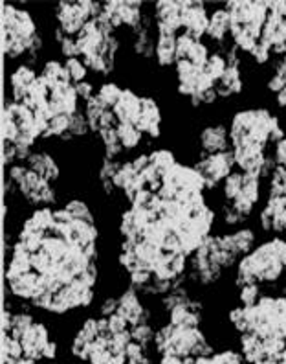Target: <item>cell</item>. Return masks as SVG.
Wrapping results in <instances>:
<instances>
[{"label":"cell","instance_id":"6da1fadb","mask_svg":"<svg viewBox=\"0 0 286 364\" xmlns=\"http://www.w3.org/2000/svg\"><path fill=\"white\" fill-rule=\"evenodd\" d=\"M96 218L62 206L37 208L17 235L6 269L9 293L37 309L75 282L97 284Z\"/></svg>","mask_w":286,"mask_h":364},{"label":"cell","instance_id":"7a4b0ae2","mask_svg":"<svg viewBox=\"0 0 286 364\" xmlns=\"http://www.w3.org/2000/svg\"><path fill=\"white\" fill-rule=\"evenodd\" d=\"M285 136L281 122L268 109L238 111L229 124L231 151L266 153L268 144H277Z\"/></svg>","mask_w":286,"mask_h":364},{"label":"cell","instance_id":"3957f363","mask_svg":"<svg viewBox=\"0 0 286 364\" xmlns=\"http://www.w3.org/2000/svg\"><path fill=\"white\" fill-rule=\"evenodd\" d=\"M286 274V240L275 235L246 254L235 267V285L275 284Z\"/></svg>","mask_w":286,"mask_h":364},{"label":"cell","instance_id":"277c9868","mask_svg":"<svg viewBox=\"0 0 286 364\" xmlns=\"http://www.w3.org/2000/svg\"><path fill=\"white\" fill-rule=\"evenodd\" d=\"M43 48L37 24L30 11L13 4H2V50L6 58H21L31 55Z\"/></svg>","mask_w":286,"mask_h":364},{"label":"cell","instance_id":"5b68a950","mask_svg":"<svg viewBox=\"0 0 286 364\" xmlns=\"http://www.w3.org/2000/svg\"><path fill=\"white\" fill-rule=\"evenodd\" d=\"M153 350L160 355H176L182 359H197L215 353V348L202 328L178 326L165 322L156 329Z\"/></svg>","mask_w":286,"mask_h":364},{"label":"cell","instance_id":"8992f818","mask_svg":"<svg viewBox=\"0 0 286 364\" xmlns=\"http://www.w3.org/2000/svg\"><path fill=\"white\" fill-rule=\"evenodd\" d=\"M222 219L226 225H241L253 212V206L260 199V177L259 175L233 171L222 182Z\"/></svg>","mask_w":286,"mask_h":364},{"label":"cell","instance_id":"52a82bcc","mask_svg":"<svg viewBox=\"0 0 286 364\" xmlns=\"http://www.w3.org/2000/svg\"><path fill=\"white\" fill-rule=\"evenodd\" d=\"M224 8L231 18L229 37L238 52L250 53L259 43L264 23L268 17V2H248V0H229Z\"/></svg>","mask_w":286,"mask_h":364},{"label":"cell","instance_id":"ba28073f","mask_svg":"<svg viewBox=\"0 0 286 364\" xmlns=\"http://www.w3.org/2000/svg\"><path fill=\"white\" fill-rule=\"evenodd\" d=\"M9 182L21 191V196L33 206H52L57 199L55 190H53L52 182H48L33 169L28 168L26 164H13L8 169Z\"/></svg>","mask_w":286,"mask_h":364},{"label":"cell","instance_id":"9c48e42d","mask_svg":"<svg viewBox=\"0 0 286 364\" xmlns=\"http://www.w3.org/2000/svg\"><path fill=\"white\" fill-rule=\"evenodd\" d=\"M103 11V2H59L55 6V21L66 36L75 37L92 18L99 17Z\"/></svg>","mask_w":286,"mask_h":364},{"label":"cell","instance_id":"30bf717a","mask_svg":"<svg viewBox=\"0 0 286 364\" xmlns=\"http://www.w3.org/2000/svg\"><path fill=\"white\" fill-rule=\"evenodd\" d=\"M193 168L204 178L206 190H213L233 173L237 166H235L233 151H222L211 153V155H200Z\"/></svg>","mask_w":286,"mask_h":364},{"label":"cell","instance_id":"8fae6325","mask_svg":"<svg viewBox=\"0 0 286 364\" xmlns=\"http://www.w3.org/2000/svg\"><path fill=\"white\" fill-rule=\"evenodd\" d=\"M103 15L106 17L112 28L118 30L121 26H127L131 30L138 26L143 21V4L136 0H109L103 2Z\"/></svg>","mask_w":286,"mask_h":364},{"label":"cell","instance_id":"7c38bea8","mask_svg":"<svg viewBox=\"0 0 286 364\" xmlns=\"http://www.w3.org/2000/svg\"><path fill=\"white\" fill-rule=\"evenodd\" d=\"M106 324L105 316H90L81 324V328L75 331L74 338L70 342V355L79 363H88V355L92 350V344Z\"/></svg>","mask_w":286,"mask_h":364},{"label":"cell","instance_id":"4fadbf2b","mask_svg":"<svg viewBox=\"0 0 286 364\" xmlns=\"http://www.w3.org/2000/svg\"><path fill=\"white\" fill-rule=\"evenodd\" d=\"M6 111L13 116L15 124L18 127V140L15 142V146H24L31 147L40 138L39 129H37V120L35 114L31 111L30 107H26L24 103L18 102H8L4 105Z\"/></svg>","mask_w":286,"mask_h":364},{"label":"cell","instance_id":"5bb4252c","mask_svg":"<svg viewBox=\"0 0 286 364\" xmlns=\"http://www.w3.org/2000/svg\"><path fill=\"white\" fill-rule=\"evenodd\" d=\"M185 0H160L154 4V28L156 33H182V14Z\"/></svg>","mask_w":286,"mask_h":364},{"label":"cell","instance_id":"9a60e30c","mask_svg":"<svg viewBox=\"0 0 286 364\" xmlns=\"http://www.w3.org/2000/svg\"><path fill=\"white\" fill-rule=\"evenodd\" d=\"M259 41L272 48L273 55H286V21L275 6V0L268 2V17Z\"/></svg>","mask_w":286,"mask_h":364},{"label":"cell","instance_id":"2e32d148","mask_svg":"<svg viewBox=\"0 0 286 364\" xmlns=\"http://www.w3.org/2000/svg\"><path fill=\"white\" fill-rule=\"evenodd\" d=\"M17 338L22 344L24 357L35 360V363L44 360V351H46L50 342L53 341L52 335H50L48 326L44 324V322H40V320H35V322H33L28 329H24Z\"/></svg>","mask_w":286,"mask_h":364},{"label":"cell","instance_id":"e0dca14e","mask_svg":"<svg viewBox=\"0 0 286 364\" xmlns=\"http://www.w3.org/2000/svg\"><path fill=\"white\" fill-rule=\"evenodd\" d=\"M209 26V14H207L204 2H191L185 0L184 14H182V33L202 41L206 37Z\"/></svg>","mask_w":286,"mask_h":364},{"label":"cell","instance_id":"ac0fdd59","mask_svg":"<svg viewBox=\"0 0 286 364\" xmlns=\"http://www.w3.org/2000/svg\"><path fill=\"white\" fill-rule=\"evenodd\" d=\"M140 291H136L134 287L128 285L123 293L118 296V315L123 316L128 322L131 328L138 324H145L150 322V311L143 306V302L140 300Z\"/></svg>","mask_w":286,"mask_h":364},{"label":"cell","instance_id":"d6986e66","mask_svg":"<svg viewBox=\"0 0 286 364\" xmlns=\"http://www.w3.org/2000/svg\"><path fill=\"white\" fill-rule=\"evenodd\" d=\"M198 147L202 155H211V153L231 151V140H229V127L224 124L206 125L200 134H198Z\"/></svg>","mask_w":286,"mask_h":364},{"label":"cell","instance_id":"ffe728a7","mask_svg":"<svg viewBox=\"0 0 286 364\" xmlns=\"http://www.w3.org/2000/svg\"><path fill=\"white\" fill-rule=\"evenodd\" d=\"M162 109L158 102L150 96H141V112L136 122V127L150 138H158L162 134Z\"/></svg>","mask_w":286,"mask_h":364},{"label":"cell","instance_id":"44dd1931","mask_svg":"<svg viewBox=\"0 0 286 364\" xmlns=\"http://www.w3.org/2000/svg\"><path fill=\"white\" fill-rule=\"evenodd\" d=\"M209 55L211 52L202 41L193 39L185 33H180L176 39V61H189L197 67H206Z\"/></svg>","mask_w":286,"mask_h":364},{"label":"cell","instance_id":"7402d4cb","mask_svg":"<svg viewBox=\"0 0 286 364\" xmlns=\"http://www.w3.org/2000/svg\"><path fill=\"white\" fill-rule=\"evenodd\" d=\"M132 50L138 58H154L156 39L153 37V21L150 17H143L140 24L132 30Z\"/></svg>","mask_w":286,"mask_h":364},{"label":"cell","instance_id":"603a6c76","mask_svg":"<svg viewBox=\"0 0 286 364\" xmlns=\"http://www.w3.org/2000/svg\"><path fill=\"white\" fill-rule=\"evenodd\" d=\"M112 112L118 118V124H136L141 112V96H138L132 89H123Z\"/></svg>","mask_w":286,"mask_h":364},{"label":"cell","instance_id":"cb8c5ba5","mask_svg":"<svg viewBox=\"0 0 286 364\" xmlns=\"http://www.w3.org/2000/svg\"><path fill=\"white\" fill-rule=\"evenodd\" d=\"M242 89H244V77H242L241 63L228 65L224 76L220 77L215 85L219 98H233L242 92Z\"/></svg>","mask_w":286,"mask_h":364},{"label":"cell","instance_id":"d4e9b609","mask_svg":"<svg viewBox=\"0 0 286 364\" xmlns=\"http://www.w3.org/2000/svg\"><path fill=\"white\" fill-rule=\"evenodd\" d=\"M39 77L35 70L28 65H21L17 70L9 76V87H11V100L13 102L22 103V100L26 98L28 90L33 85V81Z\"/></svg>","mask_w":286,"mask_h":364},{"label":"cell","instance_id":"484cf974","mask_svg":"<svg viewBox=\"0 0 286 364\" xmlns=\"http://www.w3.org/2000/svg\"><path fill=\"white\" fill-rule=\"evenodd\" d=\"M24 164L30 169H33L35 173H39L40 177L46 178L48 182H55L61 177V168H59V164L55 162V159H53L52 155H48V153H31Z\"/></svg>","mask_w":286,"mask_h":364},{"label":"cell","instance_id":"4316f807","mask_svg":"<svg viewBox=\"0 0 286 364\" xmlns=\"http://www.w3.org/2000/svg\"><path fill=\"white\" fill-rule=\"evenodd\" d=\"M229 31H231V18H229L228 9H215L209 15V26H207L206 37H209L216 45H224L226 39L229 37Z\"/></svg>","mask_w":286,"mask_h":364},{"label":"cell","instance_id":"83f0119b","mask_svg":"<svg viewBox=\"0 0 286 364\" xmlns=\"http://www.w3.org/2000/svg\"><path fill=\"white\" fill-rule=\"evenodd\" d=\"M176 39L178 36L171 33H156V50H154V61L158 67L169 68L176 65Z\"/></svg>","mask_w":286,"mask_h":364},{"label":"cell","instance_id":"f1b7e54d","mask_svg":"<svg viewBox=\"0 0 286 364\" xmlns=\"http://www.w3.org/2000/svg\"><path fill=\"white\" fill-rule=\"evenodd\" d=\"M119 166H121V162H118L116 159H103L101 166L97 169V178H99V184L103 186V191L106 196H112L116 191L114 177L118 173Z\"/></svg>","mask_w":286,"mask_h":364},{"label":"cell","instance_id":"f546056e","mask_svg":"<svg viewBox=\"0 0 286 364\" xmlns=\"http://www.w3.org/2000/svg\"><path fill=\"white\" fill-rule=\"evenodd\" d=\"M118 136L123 149H134L140 146L143 133L136 127V124H118Z\"/></svg>","mask_w":286,"mask_h":364},{"label":"cell","instance_id":"4dcf8cb0","mask_svg":"<svg viewBox=\"0 0 286 364\" xmlns=\"http://www.w3.org/2000/svg\"><path fill=\"white\" fill-rule=\"evenodd\" d=\"M40 76H44L46 80L55 81V83H72L70 74L66 70L65 63L61 61H48L40 70Z\"/></svg>","mask_w":286,"mask_h":364},{"label":"cell","instance_id":"1f68e13d","mask_svg":"<svg viewBox=\"0 0 286 364\" xmlns=\"http://www.w3.org/2000/svg\"><path fill=\"white\" fill-rule=\"evenodd\" d=\"M121 92H123V87H119L116 83H103L99 87V90L96 92V96L99 98V102L106 107V109H114L116 103L121 98Z\"/></svg>","mask_w":286,"mask_h":364},{"label":"cell","instance_id":"d6a6232c","mask_svg":"<svg viewBox=\"0 0 286 364\" xmlns=\"http://www.w3.org/2000/svg\"><path fill=\"white\" fill-rule=\"evenodd\" d=\"M266 87H268L270 92L273 94L281 92L286 87V55H282V58L275 63V67H273L272 76H270Z\"/></svg>","mask_w":286,"mask_h":364},{"label":"cell","instance_id":"836d02e7","mask_svg":"<svg viewBox=\"0 0 286 364\" xmlns=\"http://www.w3.org/2000/svg\"><path fill=\"white\" fill-rule=\"evenodd\" d=\"M226 68H228V61H226L224 53L213 52L211 55H209V59H207L204 70L207 72V76L211 77V80L215 81V85H216V81L224 76Z\"/></svg>","mask_w":286,"mask_h":364},{"label":"cell","instance_id":"e575fe53","mask_svg":"<svg viewBox=\"0 0 286 364\" xmlns=\"http://www.w3.org/2000/svg\"><path fill=\"white\" fill-rule=\"evenodd\" d=\"M88 131H90V125H88L87 114H84V111L79 109V111L75 112L70 118V127H68V133L62 136V140H72V138L84 136V134H88Z\"/></svg>","mask_w":286,"mask_h":364},{"label":"cell","instance_id":"d590c367","mask_svg":"<svg viewBox=\"0 0 286 364\" xmlns=\"http://www.w3.org/2000/svg\"><path fill=\"white\" fill-rule=\"evenodd\" d=\"M154 335H156V329L153 328L150 322H145V324H138L134 328H131V337L132 341L141 344L143 348L150 350L154 342Z\"/></svg>","mask_w":286,"mask_h":364},{"label":"cell","instance_id":"8d00e7d4","mask_svg":"<svg viewBox=\"0 0 286 364\" xmlns=\"http://www.w3.org/2000/svg\"><path fill=\"white\" fill-rule=\"evenodd\" d=\"M65 67H66V70H68V74H70V80L74 85L87 81L88 68L81 58L65 59Z\"/></svg>","mask_w":286,"mask_h":364},{"label":"cell","instance_id":"74e56055","mask_svg":"<svg viewBox=\"0 0 286 364\" xmlns=\"http://www.w3.org/2000/svg\"><path fill=\"white\" fill-rule=\"evenodd\" d=\"M24 350L18 338L11 337L9 333H4L2 337V359H22Z\"/></svg>","mask_w":286,"mask_h":364},{"label":"cell","instance_id":"f35d334b","mask_svg":"<svg viewBox=\"0 0 286 364\" xmlns=\"http://www.w3.org/2000/svg\"><path fill=\"white\" fill-rule=\"evenodd\" d=\"M260 296H263V291H260L259 284H248L238 287V302H241V306H255Z\"/></svg>","mask_w":286,"mask_h":364},{"label":"cell","instance_id":"ab89813d","mask_svg":"<svg viewBox=\"0 0 286 364\" xmlns=\"http://www.w3.org/2000/svg\"><path fill=\"white\" fill-rule=\"evenodd\" d=\"M211 364H246L244 357L238 350L233 348H226V350L215 351L211 357H209Z\"/></svg>","mask_w":286,"mask_h":364},{"label":"cell","instance_id":"60d3db41","mask_svg":"<svg viewBox=\"0 0 286 364\" xmlns=\"http://www.w3.org/2000/svg\"><path fill=\"white\" fill-rule=\"evenodd\" d=\"M70 118L72 116H53L50 120L48 131L44 134V138H62L68 133V127H70Z\"/></svg>","mask_w":286,"mask_h":364},{"label":"cell","instance_id":"b9f144b4","mask_svg":"<svg viewBox=\"0 0 286 364\" xmlns=\"http://www.w3.org/2000/svg\"><path fill=\"white\" fill-rule=\"evenodd\" d=\"M2 140H4V142H11V144H15L18 140L17 124H15L13 116L9 114L6 109H4V112H2Z\"/></svg>","mask_w":286,"mask_h":364},{"label":"cell","instance_id":"7bdbcfd3","mask_svg":"<svg viewBox=\"0 0 286 364\" xmlns=\"http://www.w3.org/2000/svg\"><path fill=\"white\" fill-rule=\"evenodd\" d=\"M251 59H253V63H257V65H266V63L270 61V58L273 55L272 48H270L266 43H263V41H259L255 45V48L251 50L250 53H248Z\"/></svg>","mask_w":286,"mask_h":364},{"label":"cell","instance_id":"ee69618b","mask_svg":"<svg viewBox=\"0 0 286 364\" xmlns=\"http://www.w3.org/2000/svg\"><path fill=\"white\" fill-rule=\"evenodd\" d=\"M219 100V94H216L215 89L207 90V92L198 94L194 98H191V105L193 107H207V105H213V103Z\"/></svg>","mask_w":286,"mask_h":364},{"label":"cell","instance_id":"f6af8a7d","mask_svg":"<svg viewBox=\"0 0 286 364\" xmlns=\"http://www.w3.org/2000/svg\"><path fill=\"white\" fill-rule=\"evenodd\" d=\"M75 90H77V96H79V100H83L84 103L96 96V89H94V85L88 83V81H83V83L75 85Z\"/></svg>","mask_w":286,"mask_h":364},{"label":"cell","instance_id":"bcb514c9","mask_svg":"<svg viewBox=\"0 0 286 364\" xmlns=\"http://www.w3.org/2000/svg\"><path fill=\"white\" fill-rule=\"evenodd\" d=\"M118 313V296H109L105 302L99 306V316H110Z\"/></svg>","mask_w":286,"mask_h":364},{"label":"cell","instance_id":"7dc6e473","mask_svg":"<svg viewBox=\"0 0 286 364\" xmlns=\"http://www.w3.org/2000/svg\"><path fill=\"white\" fill-rule=\"evenodd\" d=\"M272 156L277 166H286V136L275 144Z\"/></svg>","mask_w":286,"mask_h":364},{"label":"cell","instance_id":"c3c4849f","mask_svg":"<svg viewBox=\"0 0 286 364\" xmlns=\"http://www.w3.org/2000/svg\"><path fill=\"white\" fill-rule=\"evenodd\" d=\"M194 359H182L176 355H160L158 364H193Z\"/></svg>","mask_w":286,"mask_h":364},{"label":"cell","instance_id":"681fc988","mask_svg":"<svg viewBox=\"0 0 286 364\" xmlns=\"http://www.w3.org/2000/svg\"><path fill=\"white\" fill-rule=\"evenodd\" d=\"M127 364H153V360H150L149 353H145V355H141V357H134V359H127Z\"/></svg>","mask_w":286,"mask_h":364},{"label":"cell","instance_id":"f907efd6","mask_svg":"<svg viewBox=\"0 0 286 364\" xmlns=\"http://www.w3.org/2000/svg\"><path fill=\"white\" fill-rule=\"evenodd\" d=\"M2 364H39V363L26 359V357H22V359H2Z\"/></svg>","mask_w":286,"mask_h":364},{"label":"cell","instance_id":"816d5d0a","mask_svg":"<svg viewBox=\"0 0 286 364\" xmlns=\"http://www.w3.org/2000/svg\"><path fill=\"white\" fill-rule=\"evenodd\" d=\"M275 100H277V105L282 107V109H286V87L281 90V92L275 94Z\"/></svg>","mask_w":286,"mask_h":364},{"label":"cell","instance_id":"f5cc1de1","mask_svg":"<svg viewBox=\"0 0 286 364\" xmlns=\"http://www.w3.org/2000/svg\"><path fill=\"white\" fill-rule=\"evenodd\" d=\"M209 357H211V355L197 357V359H194V363H193V364H211V360H209Z\"/></svg>","mask_w":286,"mask_h":364},{"label":"cell","instance_id":"db71d44e","mask_svg":"<svg viewBox=\"0 0 286 364\" xmlns=\"http://www.w3.org/2000/svg\"><path fill=\"white\" fill-rule=\"evenodd\" d=\"M275 6H277V9L282 14V17H285L286 21V2H279V0H275Z\"/></svg>","mask_w":286,"mask_h":364},{"label":"cell","instance_id":"11a10c76","mask_svg":"<svg viewBox=\"0 0 286 364\" xmlns=\"http://www.w3.org/2000/svg\"><path fill=\"white\" fill-rule=\"evenodd\" d=\"M279 364H286V350H285V353H282V357H281V360H279Z\"/></svg>","mask_w":286,"mask_h":364},{"label":"cell","instance_id":"9f6ffc18","mask_svg":"<svg viewBox=\"0 0 286 364\" xmlns=\"http://www.w3.org/2000/svg\"><path fill=\"white\" fill-rule=\"evenodd\" d=\"M52 364H66V363H52Z\"/></svg>","mask_w":286,"mask_h":364}]
</instances>
